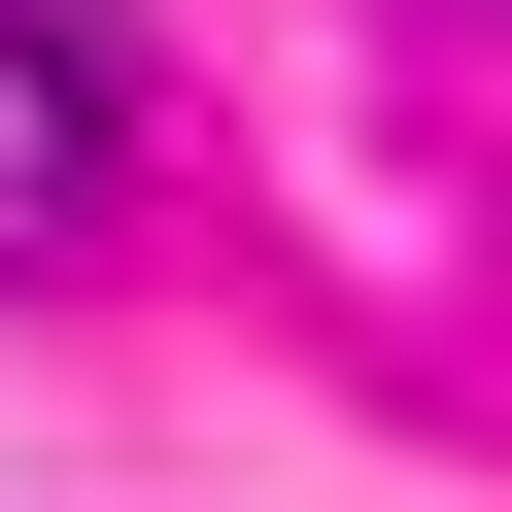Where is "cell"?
Instances as JSON below:
<instances>
[{
	"instance_id": "cell-1",
	"label": "cell",
	"mask_w": 512,
	"mask_h": 512,
	"mask_svg": "<svg viewBox=\"0 0 512 512\" xmlns=\"http://www.w3.org/2000/svg\"><path fill=\"white\" fill-rule=\"evenodd\" d=\"M103 205H137V35H69V0H0V274H69Z\"/></svg>"
}]
</instances>
